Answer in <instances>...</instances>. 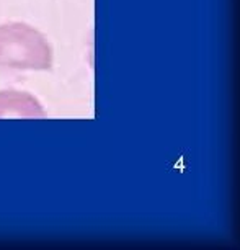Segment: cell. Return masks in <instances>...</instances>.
Instances as JSON below:
<instances>
[{"mask_svg":"<svg viewBox=\"0 0 240 250\" xmlns=\"http://www.w3.org/2000/svg\"><path fill=\"white\" fill-rule=\"evenodd\" d=\"M53 51L36 28L26 23L0 25V69L49 70Z\"/></svg>","mask_w":240,"mask_h":250,"instance_id":"1","label":"cell"},{"mask_svg":"<svg viewBox=\"0 0 240 250\" xmlns=\"http://www.w3.org/2000/svg\"><path fill=\"white\" fill-rule=\"evenodd\" d=\"M0 116H46L43 106L30 93L0 92Z\"/></svg>","mask_w":240,"mask_h":250,"instance_id":"2","label":"cell"}]
</instances>
